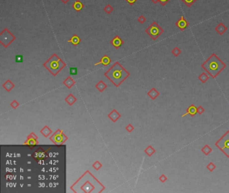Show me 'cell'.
<instances>
[{
	"label": "cell",
	"mask_w": 229,
	"mask_h": 193,
	"mask_svg": "<svg viewBox=\"0 0 229 193\" xmlns=\"http://www.w3.org/2000/svg\"><path fill=\"white\" fill-rule=\"evenodd\" d=\"M16 63H22L23 62V56L21 55H18L16 56Z\"/></svg>",
	"instance_id": "d6986e66"
},
{
	"label": "cell",
	"mask_w": 229,
	"mask_h": 193,
	"mask_svg": "<svg viewBox=\"0 0 229 193\" xmlns=\"http://www.w3.org/2000/svg\"><path fill=\"white\" fill-rule=\"evenodd\" d=\"M196 113H197V108H196L193 104H191L189 106L188 108L186 110V113L184 114L182 117H184L188 114H190L191 116H193L195 114H196Z\"/></svg>",
	"instance_id": "8992f818"
},
{
	"label": "cell",
	"mask_w": 229,
	"mask_h": 193,
	"mask_svg": "<svg viewBox=\"0 0 229 193\" xmlns=\"http://www.w3.org/2000/svg\"><path fill=\"white\" fill-rule=\"evenodd\" d=\"M209 79V76L205 72H203L200 74L199 76H198V80H200V82L203 83V84H205L206 82Z\"/></svg>",
	"instance_id": "9c48e42d"
},
{
	"label": "cell",
	"mask_w": 229,
	"mask_h": 193,
	"mask_svg": "<svg viewBox=\"0 0 229 193\" xmlns=\"http://www.w3.org/2000/svg\"><path fill=\"white\" fill-rule=\"evenodd\" d=\"M170 0H159V3H161L162 6H165Z\"/></svg>",
	"instance_id": "cb8c5ba5"
},
{
	"label": "cell",
	"mask_w": 229,
	"mask_h": 193,
	"mask_svg": "<svg viewBox=\"0 0 229 193\" xmlns=\"http://www.w3.org/2000/svg\"><path fill=\"white\" fill-rule=\"evenodd\" d=\"M146 152L147 153V154H149V155H151L153 153H154V149H153L151 147H149V151L147 149L146 150Z\"/></svg>",
	"instance_id": "603a6c76"
},
{
	"label": "cell",
	"mask_w": 229,
	"mask_h": 193,
	"mask_svg": "<svg viewBox=\"0 0 229 193\" xmlns=\"http://www.w3.org/2000/svg\"><path fill=\"white\" fill-rule=\"evenodd\" d=\"M123 43L122 41L120 39V38L118 36H116V37H114L113 39V40L111 41V44L112 45H114L116 48H118L122 45V44Z\"/></svg>",
	"instance_id": "52a82bcc"
},
{
	"label": "cell",
	"mask_w": 229,
	"mask_h": 193,
	"mask_svg": "<svg viewBox=\"0 0 229 193\" xmlns=\"http://www.w3.org/2000/svg\"><path fill=\"white\" fill-rule=\"evenodd\" d=\"M69 1V0H61L62 2L63 3H65V4H66V3H67Z\"/></svg>",
	"instance_id": "4316f807"
},
{
	"label": "cell",
	"mask_w": 229,
	"mask_h": 193,
	"mask_svg": "<svg viewBox=\"0 0 229 193\" xmlns=\"http://www.w3.org/2000/svg\"><path fill=\"white\" fill-rule=\"evenodd\" d=\"M110 59L109 57H106V56H105V57H104L103 58H102V60H101V61H100V63H96L95 65H98V64L102 63V64H104V65H107L108 64L110 63Z\"/></svg>",
	"instance_id": "4fadbf2b"
},
{
	"label": "cell",
	"mask_w": 229,
	"mask_h": 193,
	"mask_svg": "<svg viewBox=\"0 0 229 193\" xmlns=\"http://www.w3.org/2000/svg\"><path fill=\"white\" fill-rule=\"evenodd\" d=\"M205 111V109H204V108L202 106H199L197 107V113L199 114H203Z\"/></svg>",
	"instance_id": "44dd1931"
},
{
	"label": "cell",
	"mask_w": 229,
	"mask_h": 193,
	"mask_svg": "<svg viewBox=\"0 0 229 193\" xmlns=\"http://www.w3.org/2000/svg\"><path fill=\"white\" fill-rule=\"evenodd\" d=\"M105 11H106V13H107L108 14H110L111 12H112L114 10V8L112 7L111 5L109 4H108L107 5H106V7H104V9Z\"/></svg>",
	"instance_id": "e0dca14e"
},
{
	"label": "cell",
	"mask_w": 229,
	"mask_h": 193,
	"mask_svg": "<svg viewBox=\"0 0 229 193\" xmlns=\"http://www.w3.org/2000/svg\"><path fill=\"white\" fill-rule=\"evenodd\" d=\"M126 1H127V2L130 5H132L134 4V3L136 2L137 0H126Z\"/></svg>",
	"instance_id": "d4e9b609"
},
{
	"label": "cell",
	"mask_w": 229,
	"mask_h": 193,
	"mask_svg": "<svg viewBox=\"0 0 229 193\" xmlns=\"http://www.w3.org/2000/svg\"><path fill=\"white\" fill-rule=\"evenodd\" d=\"M181 52H182V51H181V50L178 47H175L171 50V53L174 55L175 57H178L181 54Z\"/></svg>",
	"instance_id": "5bb4252c"
},
{
	"label": "cell",
	"mask_w": 229,
	"mask_h": 193,
	"mask_svg": "<svg viewBox=\"0 0 229 193\" xmlns=\"http://www.w3.org/2000/svg\"><path fill=\"white\" fill-rule=\"evenodd\" d=\"M159 180H160L161 182L164 183V182H166V181L167 180V176H166L165 175L162 174L161 176L159 177Z\"/></svg>",
	"instance_id": "ffe728a7"
},
{
	"label": "cell",
	"mask_w": 229,
	"mask_h": 193,
	"mask_svg": "<svg viewBox=\"0 0 229 193\" xmlns=\"http://www.w3.org/2000/svg\"><path fill=\"white\" fill-rule=\"evenodd\" d=\"M151 1H152L153 3H154V4H156V3H157L158 2H159V0H151Z\"/></svg>",
	"instance_id": "484cf974"
},
{
	"label": "cell",
	"mask_w": 229,
	"mask_h": 193,
	"mask_svg": "<svg viewBox=\"0 0 229 193\" xmlns=\"http://www.w3.org/2000/svg\"><path fill=\"white\" fill-rule=\"evenodd\" d=\"M138 21L139 22V23H141V24H144V23L145 22L146 18H145V16H141L138 18Z\"/></svg>",
	"instance_id": "7402d4cb"
},
{
	"label": "cell",
	"mask_w": 229,
	"mask_h": 193,
	"mask_svg": "<svg viewBox=\"0 0 229 193\" xmlns=\"http://www.w3.org/2000/svg\"><path fill=\"white\" fill-rule=\"evenodd\" d=\"M149 95L151 96V98L154 100V99H155V98L159 95V92H157L155 89L153 88L150 91V92L149 93Z\"/></svg>",
	"instance_id": "7c38bea8"
},
{
	"label": "cell",
	"mask_w": 229,
	"mask_h": 193,
	"mask_svg": "<svg viewBox=\"0 0 229 193\" xmlns=\"http://www.w3.org/2000/svg\"><path fill=\"white\" fill-rule=\"evenodd\" d=\"M69 73L71 75H76L77 74V69L76 67H71L70 68Z\"/></svg>",
	"instance_id": "ac0fdd59"
},
{
	"label": "cell",
	"mask_w": 229,
	"mask_h": 193,
	"mask_svg": "<svg viewBox=\"0 0 229 193\" xmlns=\"http://www.w3.org/2000/svg\"><path fill=\"white\" fill-rule=\"evenodd\" d=\"M206 168L210 172H212L216 169V166L214 165V163H212V162H210V163L206 166Z\"/></svg>",
	"instance_id": "2e32d148"
},
{
	"label": "cell",
	"mask_w": 229,
	"mask_h": 193,
	"mask_svg": "<svg viewBox=\"0 0 229 193\" xmlns=\"http://www.w3.org/2000/svg\"><path fill=\"white\" fill-rule=\"evenodd\" d=\"M216 146L221 150V151L224 153H226V151L229 152V131L224 135L221 138L215 143Z\"/></svg>",
	"instance_id": "3957f363"
},
{
	"label": "cell",
	"mask_w": 229,
	"mask_h": 193,
	"mask_svg": "<svg viewBox=\"0 0 229 193\" xmlns=\"http://www.w3.org/2000/svg\"><path fill=\"white\" fill-rule=\"evenodd\" d=\"M182 1L188 7H191L197 0H182Z\"/></svg>",
	"instance_id": "9a60e30c"
},
{
	"label": "cell",
	"mask_w": 229,
	"mask_h": 193,
	"mask_svg": "<svg viewBox=\"0 0 229 193\" xmlns=\"http://www.w3.org/2000/svg\"><path fill=\"white\" fill-rule=\"evenodd\" d=\"M175 25L177 26V27H178L179 29H180V30H182V31H184V30H186L187 28V27H188L189 25H190V24L189 22L187 21L185 18H184V16H181V18L179 20L175 22Z\"/></svg>",
	"instance_id": "277c9868"
},
{
	"label": "cell",
	"mask_w": 229,
	"mask_h": 193,
	"mask_svg": "<svg viewBox=\"0 0 229 193\" xmlns=\"http://www.w3.org/2000/svg\"><path fill=\"white\" fill-rule=\"evenodd\" d=\"M163 32V29L156 22H153L145 30L146 33L149 34L151 38L154 41L159 38V36H161Z\"/></svg>",
	"instance_id": "7a4b0ae2"
},
{
	"label": "cell",
	"mask_w": 229,
	"mask_h": 193,
	"mask_svg": "<svg viewBox=\"0 0 229 193\" xmlns=\"http://www.w3.org/2000/svg\"><path fill=\"white\" fill-rule=\"evenodd\" d=\"M214 30H215L216 32H217L218 34H220V35H223V34H225V32L227 31L228 28H227L223 23L220 22L216 26Z\"/></svg>",
	"instance_id": "5b68a950"
},
{
	"label": "cell",
	"mask_w": 229,
	"mask_h": 193,
	"mask_svg": "<svg viewBox=\"0 0 229 193\" xmlns=\"http://www.w3.org/2000/svg\"><path fill=\"white\" fill-rule=\"evenodd\" d=\"M84 7V5L79 0H77L75 1V2L73 3V8L75 9V11H80Z\"/></svg>",
	"instance_id": "ba28073f"
},
{
	"label": "cell",
	"mask_w": 229,
	"mask_h": 193,
	"mask_svg": "<svg viewBox=\"0 0 229 193\" xmlns=\"http://www.w3.org/2000/svg\"><path fill=\"white\" fill-rule=\"evenodd\" d=\"M69 43H73L74 45H77L80 42V39L79 38V37H77V35H74L73 37H72V38L68 41Z\"/></svg>",
	"instance_id": "8fae6325"
},
{
	"label": "cell",
	"mask_w": 229,
	"mask_h": 193,
	"mask_svg": "<svg viewBox=\"0 0 229 193\" xmlns=\"http://www.w3.org/2000/svg\"><path fill=\"white\" fill-rule=\"evenodd\" d=\"M201 151H202V153H204L205 155H208L212 152V149L208 145H204V147H202L201 149Z\"/></svg>",
	"instance_id": "30bf717a"
},
{
	"label": "cell",
	"mask_w": 229,
	"mask_h": 193,
	"mask_svg": "<svg viewBox=\"0 0 229 193\" xmlns=\"http://www.w3.org/2000/svg\"><path fill=\"white\" fill-rule=\"evenodd\" d=\"M227 65L221 59L213 53L202 64V67L212 78H215L219 73L224 70Z\"/></svg>",
	"instance_id": "6da1fadb"
}]
</instances>
